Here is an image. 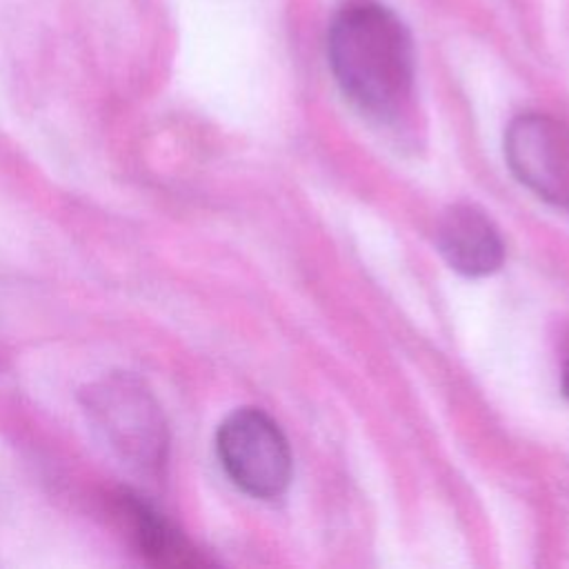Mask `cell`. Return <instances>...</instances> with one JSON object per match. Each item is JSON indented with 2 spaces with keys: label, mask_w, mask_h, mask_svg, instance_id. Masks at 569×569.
<instances>
[{
  "label": "cell",
  "mask_w": 569,
  "mask_h": 569,
  "mask_svg": "<svg viewBox=\"0 0 569 569\" xmlns=\"http://www.w3.org/2000/svg\"><path fill=\"white\" fill-rule=\"evenodd\" d=\"M113 513L140 558L156 567H200L209 560L151 502L131 489L113 493Z\"/></svg>",
  "instance_id": "cell-5"
},
{
  "label": "cell",
  "mask_w": 569,
  "mask_h": 569,
  "mask_svg": "<svg viewBox=\"0 0 569 569\" xmlns=\"http://www.w3.org/2000/svg\"><path fill=\"white\" fill-rule=\"evenodd\" d=\"M80 405L100 442L136 476L158 480L169 460V425L144 380L111 371L80 391Z\"/></svg>",
  "instance_id": "cell-2"
},
{
  "label": "cell",
  "mask_w": 569,
  "mask_h": 569,
  "mask_svg": "<svg viewBox=\"0 0 569 569\" xmlns=\"http://www.w3.org/2000/svg\"><path fill=\"white\" fill-rule=\"evenodd\" d=\"M436 238L447 264L462 276H489L502 264L505 244L496 224L471 204L447 209Z\"/></svg>",
  "instance_id": "cell-6"
},
{
  "label": "cell",
  "mask_w": 569,
  "mask_h": 569,
  "mask_svg": "<svg viewBox=\"0 0 569 569\" xmlns=\"http://www.w3.org/2000/svg\"><path fill=\"white\" fill-rule=\"evenodd\" d=\"M505 156L513 176L536 196L569 204V138L549 116L522 113L505 133Z\"/></svg>",
  "instance_id": "cell-4"
},
{
  "label": "cell",
  "mask_w": 569,
  "mask_h": 569,
  "mask_svg": "<svg viewBox=\"0 0 569 569\" xmlns=\"http://www.w3.org/2000/svg\"><path fill=\"white\" fill-rule=\"evenodd\" d=\"M327 58L342 93L369 116H393L411 93V33L378 0H345L336 9L327 31Z\"/></svg>",
  "instance_id": "cell-1"
},
{
  "label": "cell",
  "mask_w": 569,
  "mask_h": 569,
  "mask_svg": "<svg viewBox=\"0 0 569 569\" xmlns=\"http://www.w3.org/2000/svg\"><path fill=\"white\" fill-rule=\"evenodd\" d=\"M562 393H565V398L569 400V351H567L565 367H562Z\"/></svg>",
  "instance_id": "cell-7"
},
{
  "label": "cell",
  "mask_w": 569,
  "mask_h": 569,
  "mask_svg": "<svg viewBox=\"0 0 569 569\" xmlns=\"http://www.w3.org/2000/svg\"><path fill=\"white\" fill-rule=\"evenodd\" d=\"M216 451L231 482L253 498H278L291 480V451L280 427L258 409L229 413L216 433Z\"/></svg>",
  "instance_id": "cell-3"
}]
</instances>
